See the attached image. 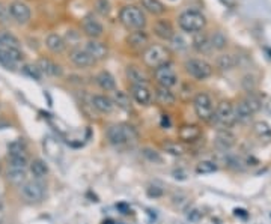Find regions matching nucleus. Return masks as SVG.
<instances>
[{
	"mask_svg": "<svg viewBox=\"0 0 271 224\" xmlns=\"http://www.w3.org/2000/svg\"><path fill=\"white\" fill-rule=\"evenodd\" d=\"M131 96L139 106H149L152 101V92L148 86H131Z\"/></svg>",
	"mask_w": 271,
	"mask_h": 224,
	"instance_id": "obj_19",
	"label": "nucleus"
},
{
	"mask_svg": "<svg viewBox=\"0 0 271 224\" xmlns=\"http://www.w3.org/2000/svg\"><path fill=\"white\" fill-rule=\"evenodd\" d=\"M29 167H30V172H32V175H33L35 179H44L45 176L48 175V166L45 164L43 159H40V158L33 159Z\"/></svg>",
	"mask_w": 271,
	"mask_h": 224,
	"instance_id": "obj_29",
	"label": "nucleus"
},
{
	"mask_svg": "<svg viewBox=\"0 0 271 224\" xmlns=\"http://www.w3.org/2000/svg\"><path fill=\"white\" fill-rule=\"evenodd\" d=\"M127 44L136 51H145L149 47V35L145 30H134L127 36Z\"/></svg>",
	"mask_w": 271,
	"mask_h": 224,
	"instance_id": "obj_14",
	"label": "nucleus"
},
{
	"mask_svg": "<svg viewBox=\"0 0 271 224\" xmlns=\"http://www.w3.org/2000/svg\"><path fill=\"white\" fill-rule=\"evenodd\" d=\"M212 120H216L222 127H230L235 122V107L229 101L220 103L217 109L214 110Z\"/></svg>",
	"mask_w": 271,
	"mask_h": 224,
	"instance_id": "obj_9",
	"label": "nucleus"
},
{
	"mask_svg": "<svg viewBox=\"0 0 271 224\" xmlns=\"http://www.w3.org/2000/svg\"><path fill=\"white\" fill-rule=\"evenodd\" d=\"M156 96H157V101L163 106H173L175 101H177V96L172 90L169 88H163V86H158L156 89Z\"/></svg>",
	"mask_w": 271,
	"mask_h": 224,
	"instance_id": "obj_27",
	"label": "nucleus"
},
{
	"mask_svg": "<svg viewBox=\"0 0 271 224\" xmlns=\"http://www.w3.org/2000/svg\"><path fill=\"white\" fill-rule=\"evenodd\" d=\"M27 169L24 167H14V166H9L8 167V180L14 185H18L22 187L23 184L27 179Z\"/></svg>",
	"mask_w": 271,
	"mask_h": 224,
	"instance_id": "obj_25",
	"label": "nucleus"
},
{
	"mask_svg": "<svg viewBox=\"0 0 271 224\" xmlns=\"http://www.w3.org/2000/svg\"><path fill=\"white\" fill-rule=\"evenodd\" d=\"M45 45H47V48H48L51 53L59 54V53H62V51L67 48V41H65L61 35H57V33H50V35L45 38Z\"/></svg>",
	"mask_w": 271,
	"mask_h": 224,
	"instance_id": "obj_23",
	"label": "nucleus"
},
{
	"mask_svg": "<svg viewBox=\"0 0 271 224\" xmlns=\"http://www.w3.org/2000/svg\"><path fill=\"white\" fill-rule=\"evenodd\" d=\"M92 106L100 113H112L114 109L112 98L106 95H93L92 96Z\"/></svg>",
	"mask_w": 271,
	"mask_h": 224,
	"instance_id": "obj_24",
	"label": "nucleus"
},
{
	"mask_svg": "<svg viewBox=\"0 0 271 224\" xmlns=\"http://www.w3.org/2000/svg\"><path fill=\"white\" fill-rule=\"evenodd\" d=\"M38 68L41 69V72L45 74V75H48V77H61L62 74H64V69L62 67L59 65V64H56V62H53L51 59H40L38 60Z\"/></svg>",
	"mask_w": 271,
	"mask_h": 224,
	"instance_id": "obj_18",
	"label": "nucleus"
},
{
	"mask_svg": "<svg viewBox=\"0 0 271 224\" xmlns=\"http://www.w3.org/2000/svg\"><path fill=\"white\" fill-rule=\"evenodd\" d=\"M125 72H127V78L131 82L133 86H146L149 83V77L140 67L128 65Z\"/></svg>",
	"mask_w": 271,
	"mask_h": 224,
	"instance_id": "obj_17",
	"label": "nucleus"
},
{
	"mask_svg": "<svg viewBox=\"0 0 271 224\" xmlns=\"http://www.w3.org/2000/svg\"><path fill=\"white\" fill-rule=\"evenodd\" d=\"M241 85H243V88L247 90V92H251V90L256 88V78L253 77V75H244L243 77V80H241Z\"/></svg>",
	"mask_w": 271,
	"mask_h": 224,
	"instance_id": "obj_44",
	"label": "nucleus"
},
{
	"mask_svg": "<svg viewBox=\"0 0 271 224\" xmlns=\"http://www.w3.org/2000/svg\"><path fill=\"white\" fill-rule=\"evenodd\" d=\"M154 33L157 35L160 39H163V41H170L173 38V35H175L172 24H170V22H167V20H158L154 24Z\"/></svg>",
	"mask_w": 271,
	"mask_h": 224,
	"instance_id": "obj_21",
	"label": "nucleus"
},
{
	"mask_svg": "<svg viewBox=\"0 0 271 224\" xmlns=\"http://www.w3.org/2000/svg\"><path fill=\"white\" fill-rule=\"evenodd\" d=\"M107 140L113 146H125L131 141H134L137 138L134 128L125 124H116V125H110L106 131Z\"/></svg>",
	"mask_w": 271,
	"mask_h": 224,
	"instance_id": "obj_3",
	"label": "nucleus"
},
{
	"mask_svg": "<svg viewBox=\"0 0 271 224\" xmlns=\"http://www.w3.org/2000/svg\"><path fill=\"white\" fill-rule=\"evenodd\" d=\"M154 75H156V80H157L158 86H163V88H173L178 85V75L175 72V69L170 67L169 64L163 65V67L156 68L154 71Z\"/></svg>",
	"mask_w": 271,
	"mask_h": 224,
	"instance_id": "obj_10",
	"label": "nucleus"
},
{
	"mask_svg": "<svg viewBox=\"0 0 271 224\" xmlns=\"http://www.w3.org/2000/svg\"><path fill=\"white\" fill-rule=\"evenodd\" d=\"M23 60V53L20 48H11V47H2L0 45V64L8 69L15 68L17 64Z\"/></svg>",
	"mask_w": 271,
	"mask_h": 224,
	"instance_id": "obj_11",
	"label": "nucleus"
},
{
	"mask_svg": "<svg viewBox=\"0 0 271 224\" xmlns=\"http://www.w3.org/2000/svg\"><path fill=\"white\" fill-rule=\"evenodd\" d=\"M113 104L114 106H118L119 109H122V110H130V96L125 93V92H122V90H114L113 92V98H112Z\"/></svg>",
	"mask_w": 271,
	"mask_h": 224,
	"instance_id": "obj_33",
	"label": "nucleus"
},
{
	"mask_svg": "<svg viewBox=\"0 0 271 224\" xmlns=\"http://www.w3.org/2000/svg\"><path fill=\"white\" fill-rule=\"evenodd\" d=\"M9 18H11V14H9V8L0 2V23L6 24V23L9 22Z\"/></svg>",
	"mask_w": 271,
	"mask_h": 224,
	"instance_id": "obj_47",
	"label": "nucleus"
},
{
	"mask_svg": "<svg viewBox=\"0 0 271 224\" xmlns=\"http://www.w3.org/2000/svg\"><path fill=\"white\" fill-rule=\"evenodd\" d=\"M85 50L88 51L90 57L96 62V60H104L109 54V48L107 45L101 41H96V39H89L86 44H85Z\"/></svg>",
	"mask_w": 271,
	"mask_h": 224,
	"instance_id": "obj_15",
	"label": "nucleus"
},
{
	"mask_svg": "<svg viewBox=\"0 0 271 224\" xmlns=\"http://www.w3.org/2000/svg\"><path fill=\"white\" fill-rule=\"evenodd\" d=\"M180 27L187 33H198L202 32L206 26V17L198 9H187L181 12L178 17Z\"/></svg>",
	"mask_w": 271,
	"mask_h": 224,
	"instance_id": "obj_2",
	"label": "nucleus"
},
{
	"mask_svg": "<svg viewBox=\"0 0 271 224\" xmlns=\"http://www.w3.org/2000/svg\"><path fill=\"white\" fill-rule=\"evenodd\" d=\"M23 74H26L27 77H30L33 80H41V77H43V72L38 68V65H24Z\"/></svg>",
	"mask_w": 271,
	"mask_h": 224,
	"instance_id": "obj_40",
	"label": "nucleus"
},
{
	"mask_svg": "<svg viewBox=\"0 0 271 224\" xmlns=\"http://www.w3.org/2000/svg\"><path fill=\"white\" fill-rule=\"evenodd\" d=\"M69 60L79 68H89L95 65V60L88 54V51L82 47H75L69 51L68 54Z\"/></svg>",
	"mask_w": 271,
	"mask_h": 224,
	"instance_id": "obj_12",
	"label": "nucleus"
},
{
	"mask_svg": "<svg viewBox=\"0 0 271 224\" xmlns=\"http://www.w3.org/2000/svg\"><path fill=\"white\" fill-rule=\"evenodd\" d=\"M142 6L152 15H161L166 12V8L160 0H142Z\"/></svg>",
	"mask_w": 271,
	"mask_h": 224,
	"instance_id": "obj_32",
	"label": "nucleus"
},
{
	"mask_svg": "<svg viewBox=\"0 0 271 224\" xmlns=\"http://www.w3.org/2000/svg\"><path fill=\"white\" fill-rule=\"evenodd\" d=\"M235 135L232 131H229V130H219L217 131V134H216V146L219 148V149H223V151H227V149H230L234 145H235Z\"/></svg>",
	"mask_w": 271,
	"mask_h": 224,
	"instance_id": "obj_20",
	"label": "nucleus"
},
{
	"mask_svg": "<svg viewBox=\"0 0 271 224\" xmlns=\"http://www.w3.org/2000/svg\"><path fill=\"white\" fill-rule=\"evenodd\" d=\"M142 155H143V158L146 161H149L151 164H161L163 162L161 154L158 151H156V149H152V148H143L142 149Z\"/></svg>",
	"mask_w": 271,
	"mask_h": 224,
	"instance_id": "obj_39",
	"label": "nucleus"
},
{
	"mask_svg": "<svg viewBox=\"0 0 271 224\" xmlns=\"http://www.w3.org/2000/svg\"><path fill=\"white\" fill-rule=\"evenodd\" d=\"M173 175H175V178H177V179H181V180H184L185 179V176H187V173H185L184 170H175V172H173Z\"/></svg>",
	"mask_w": 271,
	"mask_h": 224,
	"instance_id": "obj_48",
	"label": "nucleus"
},
{
	"mask_svg": "<svg viewBox=\"0 0 271 224\" xmlns=\"http://www.w3.org/2000/svg\"><path fill=\"white\" fill-rule=\"evenodd\" d=\"M163 149L169 155H173V157H182L185 154V148L178 141H166L163 143Z\"/></svg>",
	"mask_w": 271,
	"mask_h": 224,
	"instance_id": "obj_34",
	"label": "nucleus"
},
{
	"mask_svg": "<svg viewBox=\"0 0 271 224\" xmlns=\"http://www.w3.org/2000/svg\"><path fill=\"white\" fill-rule=\"evenodd\" d=\"M217 172V164L211 159H203L196 166V173L199 175H209Z\"/></svg>",
	"mask_w": 271,
	"mask_h": 224,
	"instance_id": "obj_37",
	"label": "nucleus"
},
{
	"mask_svg": "<svg viewBox=\"0 0 271 224\" xmlns=\"http://www.w3.org/2000/svg\"><path fill=\"white\" fill-rule=\"evenodd\" d=\"M172 41V45H173V48H177V50H184V48H187L188 47V43H187V39H184V36L182 35H173V38L170 39Z\"/></svg>",
	"mask_w": 271,
	"mask_h": 224,
	"instance_id": "obj_45",
	"label": "nucleus"
},
{
	"mask_svg": "<svg viewBox=\"0 0 271 224\" xmlns=\"http://www.w3.org/2000/svg\"><path fill=\"white\" fill-rule=\"evenodd\" d=\"M146 194L152 199H157V197H161L164 194V190L160 184H151L148 188H146Z\"/></svg>",
	"mask_w": 271,
	"mask_h": 224,
	"instance_id": "obj_42",
	"label": "nucleus"
},
{
	"mask_svg": "<svg viewBox=\"0 0 271 224\" xmlns=\"http://www.w3.org/2000/svg\"><path fill=\"white\" fill-rule=\"evenodd\" d=\"M119 20L122 26L128 30H143L146 26V17L145 12L134 5H125L119 11Z\"/></svg>",
	"mask_w": 271,
	"mask_h": 224,
	"instance_id": "obj_1",
	"label": "nucleus"
},
{
	"mask_svg": "<svg viewBox=\"0 0 271 224\" xmlns=\"http://www.w3.org/2000/svg\"><path fill=\"white\" fill-rule=\"evenodd\" d=\"M253 131L262 140H271V127L267 122H256L253 127Z\"/></svg>",
	"mask_w": 271,
	"mask_h": 224,
	"instance_id": "obj_36",
	"label": "nucleus"
},
{
	"mask_svg": "<svg viewBox=\"0 0 271 224\" xmlns=\"http://www.w3.org/2000/svg\"><path fill=\"white\" fill-rule=\"evenodd\" d=\"M209 43H211L212 50H225L226 45H227V38L220 30H217L209 36Z\"/></svg>",
	"mask_w": 271,
	"mask_h": 224,
	"instance_id": "obj_35",
	"label": "nucleus"
},
{
	"mask_svg": "<svg viewBox=\"0 0 271 224\" xmlns=\"http://www.w3.org/2000/svg\"><path fill=\"white\" fill-rule=\"evenodd\" d=\"M0 45L2 47H11V48H20V41L9 32H0Z\"/></svg>",
	"mask_w": 271,
	"mask_h": 224,
	"instance_id": "obj_38",
	"label": "nucleus"
},
{
	"mask_svg": "<svg viewBox=\"0 0 271 224\" xmlns=\"http://www.w3.org/2000/svg\"><path fill=\"white\" fill-rule=\"evenodd\" d=\"M22 196L29 203H40L45 197V185L38 179L26 180L22 185Z\"/></svg>",
	"mask_w": 271,
	"mask_h": 224,
	"instance_id": "obj_8",
	"label": "nucleus"
},
{
	"mask_svg": "<svg viewBox=\"0 0 271 224\" xmlns=\"http://www.w3.org/2000/svg\"><path fill=\"white\" fill-rule=\"evenodd\" d=\"M83 32H85V35H86L88 38H90V39H96V38H100V36L103 35L104 27H103V24L98 22L95 17L88 15V17L83 20Z\"/></svg>",
	"mask_w": 271,
	"mask_h": 224,
	"instance_id": "obj_16",
	"label": "nucleus"
},
{
	"mask_svg": "<svg viewBox=\"0 0 271 224\" xmlns=\"http://www.w3.org/2000/svg\"><path fill=\"white\" fill-rule=\"evenodd\" d=\"M255 113L250 110V107L247 106L246 101H241L237 107H235V122H241V124H246L251 119Z\"/></svg>",
	"mask_w": 271,
	"mask_h": 224,
	"instance_id": "obj_30",
	"label": "nucleus"
},
{
	"mask_svg": "<svg viewBox=\"0 0 271 224\" xmlns=\"http://www.w3.org/2000/svg\"><path fill=\"white\" fill-rule=\"evenodd\" d=\"M193 107H195V112H196L198 117L201 120H203V122H211L212 120L214 107H212V101H211L208 93L199 92L193 99Z\"/></svg>",
	"mask_w": 271,
	"mask_h": 224,
	"instance_id": "obj_7",
	"label": "nucleus"
},
{
	"mask_svg": "<svg viewBox=\"0 0 271 224\" xmlns=\"http://www.w3.org/2000/svg\"><path fill=\"white\" fill-rule=\"evenodd\" d=\"M95 80H96V85H98L103 90H106V92L116 89L114 77H113L109 71H101V72H98V75H96Z\"/></svg>",
	"mask_w": 271,
	"mask_h": 224,
	"instance_id": "obj_26",
	"label": "nucleus"
},
{
	"mask_svg": "<svg viewBox=\"0 0 271 224\" xmlns=\"http://www.w3.org/2000/svg\"><path fill=\"white\" fill-rule=\"evenodd\" d=\"M95 9H96V12H98L100 15L106 17V15L110 14L112 6H110V2H109V0H96V3H95Z\"/></svg>",
	"mask_w": 271,
	"mask_h": 224,
	"instance_id": "obj_41",
	"label": "nucleus"
},
{
	"mask_svg": "<svg viewBox=\"0 0 271 224\" xmlns=\"http://www.w3.org/2000/svg\"><path fill=\"white\" fill-rule=\"evenodd\" d=\"M8 159H9V166L27 169L29 157H27V149L23 140H15L8 146Z\"/></svg>",
	"mask_w": 271,
	"mask_h": 224,
	"instance_id": "obj_5",
	"label": "nucleus"
},
{
	"mask_svg": "<svg viewBox=\"0 0 271 224\" xmlns=\"http://www.w3.org/2000/svg\"><path fill=\"white\" fill-rule=\"evenodd\" d=\"M202 217H203V212L201 211V209H191L188 214H187V218L191 221V223H198V221H201L202 220Z\"/></svg>",
	"mask_w": 271,
	"mask_h": 224,
	"instance_id": "obj_46",
	"label": "nucleus"
},
{
	"mask_svg": "<svg viewBox=\"0 0 271 224\" xmlns=\"http://www.w3.org/2000/svg\"><path fill=\"white\" fill-rule=\"evenodd\" d=\"M185 72L195 80H206L212 75V67L203 59H188L184 64Z\"/></svg>",
	"mask_w": 271,
	"mask_h": 224,
	"instance_id": "obj_6",
	"label": "nucleus"
},
{
	"mask_svg": "<svg viewBox=\"0 0 271 224\" xmlns=\"http://www.w3.org/2000/svg\"><path fill=\"white\" fill-rule=\"evenodd\" d=\"M5 215H6V212H5V205H3V202L0 200V224L3 223V220H5Z\"/></svg>",
	"mask_w": 271,
	"mask_h": 224,
	"instance_id": "obj_49",
	"label": "nucleus"
},
{
	"mask_svg": "<svg viewBox=\"0 0 271 224\" xmlns=\"http://www.w3.org/2000/svg\"><path fill=\"white\" fill-rule=\"evenodd\" d=\"M191 45H193V48H195L196 51H199V53H202V54H208V53L212 50L211 43H209V36H208L206 33H203V32L195 33V36H193V39H191Z\"/></svg>",
	"mask_w": 271,
	"mask_h": 224,
	"instance_id": "obj_22",
	"label": "nucleus"
},
{
	"mask_svg": "<svg viewBox=\"0 0 271 224\" xmlns=\"http://www.w3.org/2000/svg\"><path fill=\"white\" fill-rule=\"evenodd\" d=\"M9 14H11V18H14L18 24H26V23L30 20V8L23 3V2H12L9 6Z\"/></svg>",
	"mask_w": 271,
	"mask_h": 224,
	"instance_id": "obj_13",
	"label": "nucleus"
},
{
	"mask_svg": "<svg viewBox=\"0 0 271 224\" xmlns=\"http://www.w3.org/2000/svg\"><path fill=\"white\" fill-rule=\"evenodd\" d=\"M143 62L145 65L149 68H158L169 64L170 59V53L164 45L151 44L145 51H143Z\"/></svg>",
	"mask_w": 271,
	"mask_h": 224,
	"instance_id": "obj_4",
	"label": "nucleus"
},
{
	"mask_svg": "<svg viewBox=\"0 0 271 224\" xmlns=\"http://www.w3.org/2000/svg\"><path fill=\"white\" fill-rule=\"evenodd\" d=\"M246 103H247V106L250 107V110L253 113H256L259 109H261V106H262V103H261V99L258 98V96H255V95H248L247 98L244 99Z\"/></svg>",
	"mask_w": 271,
	"mask_h": 224,
	"instance_id": "obj_43",
	"label": "nucleus"
},
{
	"mask_svg": "<svg viewBox=\"0 0 271 224\" xmlns=\"http://www.w3.org/2000/svg\"><path fill=\"white\" fill-rule=\"evenodd\" d=\"M202 134L198 125H184L180 130V138L182 141H195Z\"/></svg>",
	"mask_w": 271,
	"mask_h": 224,
	"instance_id": "obj_28",
	"label": "nucleus"
},
{
	"mask_svg": "<svg viewBox=\"0 0 271 224\" xmlns=\"http://www.w3.org/2000/svg\"><path fill=\"white\" fill-rule=\"evenodd\" d=\"M217 67L220 68V69H223V71H230V69H234V68L238 65V59H237V56L235 54H222V56H219L217 57Z\"/></svg>",
	"mask_w": 271,
	"mask_h": 224,
	"instance_id": "obj_31",
	"label": "nucleus"
}]
</instances>
